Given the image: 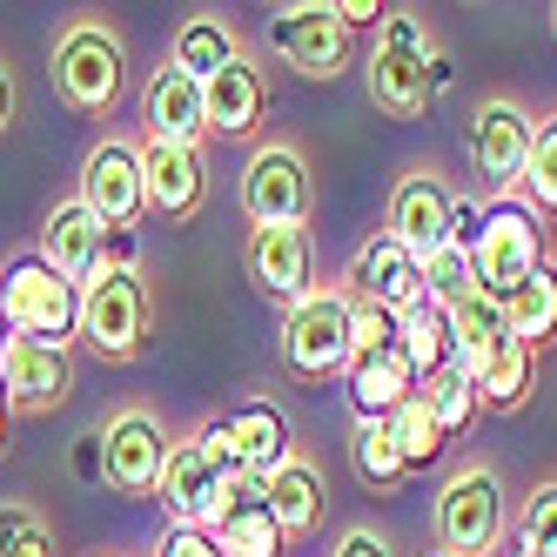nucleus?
I'll return each instance as SVG.
<instances>
[{"label": "nucleus", "mask_w": 557, "mask_h": 557, "mask_svg": "<svg viewBox=\"0 0 557 557\" xmlns=\"http://www.w3.org/2000/svg\"><path fill=\"white\" fill-rule=\"evenodd\" d=\"M363 82L370 101L389 114V122H423L430 101L450 88V61L436 48V27L417 8H389L376 27V48L363 61Z\"/></svg>", "instance_id": "f257e3e1"}, {"label": "nucleus", "mask_w": 557, "mask_h": 557, "mask_svg": "<svg viewBox=\"0 0 557 557\" xmlns=\"http://www.w3.org/2000/svg\"><path fill=\"white\" fill-rule=\"evenodd\" d=\"M430 537L436 557H497L510 537V504H504V476L470 457L444 476V491L430 504Z\"/></svg>", "instance_id": "f03ea898"}, {"label": "nucleus", "mask_w": 557, "mask_h": 557, "mask_svg": "<svg viewBox=\"0 0 557 557\" xmlns=\"http://www.w3.org/2000/svg\"><path fill=\"white\" fill-rule=\"evenodd\" d=\"M154 323V296H148V275L128 262H101L88 283H82V315H74V336H82L101 363H135L141 343Z\"/></svg>", "instance_id": "7ed1b4c3"}, {"label": "nucleus", "mask_w": 557, "mask_h": 557, "mask_svg": "<svg viewBox=\"0 0 557 557\" xmlns=\"http://www.w3.org/2000/svg\"><path fill=\"white\" fill-rule=\"evenodd\" d=\"M128 88V48L101 14H74L54 34V95L74 114H108Z\"/></svg>", "instance_id": "20e7f679"}, {"label": "nucleus", "mask_w": 557, "mask_h": 557, "mask_svg": "<svg viewBox=\"0 0 557 557\" xmlns=\"http://www.w3.org/2000/svg\"><path fill=\"white\" fill-rule=\"evenodd\" d=\"M349 323H356V296L343 283H315V296H302L289 315H283V370L302 376V383H323V376H343L349 370Z\"/></svg>", "instance_id": "39448f33"}, {"label": "nucleus", "mask_w": 557, "mask_h": 557, "mask_svg": "<svg viewBox=\"0 0 557 557\" xmlns=\"http://www.w3.org/2000/svg\"><path fill=\"white\" fill-rule=\"evenodd\" d=\"M74 315H82V289L61 283V275H54L41 256H34V249L0 269V323H8V336L67 349Z\"/></svg>", "instance_id": "423d86ee"}, {"label": "nucleus", "mask_w": 557, "mask_h": 557, "mask_svg": "<svg viewBox=\"0 0 557 557\" xmlns=\"http://www.w3.org/2000/svg\"><path fill=\"white\" fill-rule=\"evenodd\" d=\"M531 128H537V114L524 101H510V95H484L470 114V175L476 188L491 195V202H510L517 182H524V154H531Z\"/></svg>", "instance_id": "0eeeda50"}, {"label": "nucleus", "mask_w": 557, "mask_h": 557, "mask_svg": "<svg viewBox=\"0 0 557 557\" xmlns=\"http://www.w3.org/2000/svg\"><path fill=\"white\" fill-rule=\"evenodd\" d=\"M243 215L249 228H269V222H309L315 209V175H309V154L275 135V141H256L249 148V169H243Z\"/></svg>", "instance_id": "6e6552de"}, {"label": "nucleus", "mask_w": 557, "mask_h": 557, "mask_svg": "<svg viewBox=\"0 0 557 557\" xmlns=\"http://www.w3.org/2000/svg\"><path fill=\"white\" fill-rule=\"evenodd\" d=\"M349 41L356 34L336 21L330 0H289V8H269V54L309 74V82H336L349 67Z\"/></svg>", "instance_id": "1a4fd4ad"}, {"label": "nucleus", "mask_w": 557, "mask_h": 557, "mask_svg": "<svg viewBox=\"0 0 557 557\" xmlns=\"http://www.w3.org/2000/svg\"><path fill=\"white\" fill-rule=\"evenodd\" d=\"M550 262V243H544V222L517 202H491L484 209V243H476V256H470V269H476V289H491L497 302L524 283V275H537Z\"/></svg>", "instance_id": "9d476101"}, {"label": "nucleus", "mask_w": 557, "mask_h": 557, "mask_svg": "<svg viewBox=\"0 0 557 557\" xmlns=\"http://www.w3.org/2000/svg\"><path fill=\"white\" fill-rule=\"evenodd\" d=\"M343 289L356 296V302H370V309H383V315H396L404 323L410 309H423L430 302V289H423V262L396 243V235H363L356 243V256H349V269H343Z\"/></svg>", "instance_id": "9b49d317"}, {"label": "nucleus", "mask_w": 557, "mask_h": 557, "mask_svg": "<svg viewBox=\"0 0 557 557\" xmlns=\"http://www.w3.org/2000/svg\"><path fill=\"white\" fill-rule=\"evenodd\" d=\"M243 269H249V283H256L262 302L296 309L302 296H315V235H309V222H269V228H249Z\"/></svg>", "instance_id": "f8f14e48"}, {"label": "nucleus", "mask_w": 557, "mask_h": 557, "mask_svg": "<svg viewBox=\"0 0 557 557\" xmlns=\"http://www.w3.org/2000/svg\"><path fill=\"white\" fill-rule=\"evenodd\" d=\"M450 209H457V188L444 182V169L430 162H410L389 188V209H383V235H396L417 262L436 256L450 243Z\"/></svg>", "instance_id": "ddd939ff"}, {"label": "nucleus", "mask_w": 557, "mask_h": 557, "mask_svg": "<svg viewBox=\"0 0 557 557\" xmlns=\"http://www.w3.org/2000/svg\"><path fill=\"white\" fill-rule=\"evenodd\" d=\"M82 209L101 222V228H135L148 215V195H141V141H122V135H108L88 148V162H82Z\"/></svg>", "instance_id": "4468645a"}, {"label": "nucleus", "mask_w": 557, "mask_h": 557, "mask_svg": "<svg viewBox=\"0 0 557 557\" xmlns=\"http://www.w3.org/2000/svg\"><path fill=\"white\" fill-rule=\"evenodd\" d=\"M101 457H108V491L114 497H154L162 457H169V430L141 404H128V410H114L101 423Z\"/></svg>", "instance_id": "2eb2a0df"}, {"label": "nucleus", "mask_w": 557, "mask_h": 557, "mask_svg": "<svg viewBox=\"0 0 557 557\" xmlns=\"http://www.w3.org/2000/svg\"><path fill=\"white\" fill-rule=\"evenodd\" d=\"M228 476L209 463V450H202V436H175L169 444V457H162V484H154V497L169 504V517L175 524H195V531H209L215 517H222V504H228Z\"/></svg>", "instance_id": "dca6fc26"}, {"label": "nucleus", "mask_w": 557, "mask_h": 557, "mask_svg": "<svg viewBox=\"0 0 557 557\" xmlns=\"http://www.w3.org/2000/svg\"><path fill=\"white\" fill-rule=\"evenodd\" d=\"M141 195L154 222H195L209 202V162L182 141H141Z\"/></svg>", "instance_id": "f3484780"}, {"label": "nucleus", "mask_w": 557, "mask_h": 557, "mask_svg": "<svg viewBox=\"0 0 557 557\" xmlns=\"http://www.w3.org/2000/svg\"><path fill=\"white\" fill-rule=\"evenodd\" d=\"M0 389H8V404H14L21 417H48V410H61L67 389H74L67 349L8 336V349H0Z\"/></svg>", "instance_id": "a211bd4d"}, {"label": "nucleus", "mask_w": 557, "mask_h": 557, "mask_svg": "<svg viewBox=\"0 0 557 557\" xmlns=\"http://www.w3.org/2000/svg\"><path fill=\"white\" fill-rule=\"evenodd\" d=\"M228 444H235V463H243L249 484H269L275 470H283L296 457V430H289V410L269 404V396H256V404H235L222 417Z\"/></svg>", "instance_id": "6ab92c4d"}, {"label": "nucleus", "mask_w": 557, "mask_h": 557, "mask_svg": "<svg viewBox=\"0 0 557 557\" xmlns=\"http://www.w3.org/2000/svg\"><path fill=\"white\" fill-rule=\"evenodd\" d=\"M141 122H148V141L202 148L209 141V95H202V82H188L182 67H154L148 88H141Z\"/></svg>", "instance_id": "aec40b11"}, {"label": "nucleus", "mask_w": 557, "mask_h": 557, "mask_svg": "<svg viewBox=\"0 0 557 557\" xmlns=\"http://www.w3.org/2000/svg\"><path fill=\"white\" fill-rule=\"evenodd\" d=\"M202 95H209V135L249 141L262 128V114H269V74H262L256 54H235L222 74H209V82H202Z\"/></svg>", "instance_id": "412c9836"}, {"label": "nucleus", "mask_w": 557, "mask_h": 557, "mask_svg": "<svg viewBox=\"0 0 557 557\" xmlns=\"http://www.w3.org/2000/svg\"><path fill=\"white\" fill-rule=\"evenodd\" d=\"M101 243H108V228L82 209V195H74V202H54V209H48V222H41V249H34V256H41V262L61 275V283L82 289L88 275L101 269Z\"/></svg>", "instance_id": "4be33fe9"}, {"label": "nucleus", "mask_w": 557, "mask_h": 557, "mask_svg": "<svg viewBox=\"0 0 557 557\" xmlns=\"http://www.w3.org/2000/svg\"><path fill=\"white\" fill-rule=\"evenodd\" d=\"M343 383H349L356 423H389V410L417 396V370H410L404 343H389V349H376V356H356V363L343 370Z\"/></svg>", "instance_id": "5701e85b"}, {"label": "nucleus", "mask_w": 557, "mask_h": 557, "mask_svg": "<svg viewBox=\"0 0 557 557\" xmlns=\"http://www.w3.org/2000/svg\"><path fill=\"white\" fill-rule=\"evenodd\" d=\"M209 537H215V550L222 557H283V531H275V517H269V497H262V484H235L228 491V504H222V517L209 524Z\"/></svg>", "instance_id": "b1692460"}, {"label": "nucleus", "mask_w": 557, "mask_h": 557, "mask_svg": "<svg viewBox=\"0 0 557 557\" xmlns=\"http://www.w3.org/2000/svg\"><path fill=\"white\" fill-rule=\"evenodd\" d=\"M262 497H269V517H275L283 537H309L315 524H323V510H330V484H323V470H315L302 450L269 476Z\"/></svg>", "instance_id": "393cba45"}, {"label": "nucleus", "mask_w": 557, "mask_h": 557, "mask_svg": "<svg viewBox=\"0 0 557 557\" xmlns=\"http://www.w3.org/2000/svg\"><path fill=\"white\" fill-rule=\"evenodd\" d=\"M450 315V336H457V370L463 376H476L491 363V356L510 343V315H504V302L491 296V289H470L463 302H450L444 309Z\"/></svg>", "instance_id": "a878e982"}, {"label": "nucleus", "mask_w": 557, "mask_h": 557, "mask_svg": "<svg viewBox=\"0 0 557 557\" xmlns=\"http://www.w3.org/2000/svg\"><path fill=\"white\" fill-rule=\"evenodd\" d=\"M235 54H249V48H243V34H235V21H222V14H188L169 41V67H182L188 82H209Z\"/></svg>", "instance_id": "bb28decb"}, {"label": "nucleus", "mask_w": 557, "mask_h": 557, "mask_svg": "<svg viewBox=\"0 0 557 557\" xmlns=\"http://www.w3.org/2000/svg\"><path fill=\"white\" fill-rule=\"evenodd\" d=\"M504 315H510V336L524 349H550L557 343V256L504 296Z\"/></svg>", "instance_id": "cd10ccee"}, {"label": "nucleus", "mask_w": 557, "mask_h": 557, "mask_svg": "<svg viewBox=\"0 0 557 557\" xmlns=\"http://www.w3.org/2000/svg\"><path fill=\"white\" fill-rule=\"evenodd\" d=\"M470 383H476V404H484V410H497V417L524 410L531 404V383H537V349H524V343L510 336Z\"/></svg>", "instance_id": "c85d7f7f"}, {"label": "nucleus", "mask_w": 557, "mask_h": 557, "mask_svg": "<svg viewBox=\"0 0 557 557\" xmlns=\"http://www.w3.org/2000/svg\"><path fill=\"white\" fill-rule=\"evenodd\" d=\"M396 343H404V356H410V370H417V383L457 363V336H450V315L436 309V302L410 309L404 323H396Z\"/></svg>", "instance_id": "c756f323"}, {"label": "nucleus", "mask_w": 557, "mask_h": 557, "mask_svg": "<svg viewBox=\"0 0 557 557\" xmlns=\"http://www.w3.org/2000/svg\"><path fill=\"white\" fill-rule=\"evenodd\" d=\"M517 202H524L537 222H557V108L537 114V128H531V154H524Z\"/></svg>", "instance_id": "7c9ffc66"}, {"label": "nucleus", "mask_w": 557, "mask_h": 557, "mask_svg": "<svg viewBox=\"0 0 557 557\" xmlns=\"http://www.w3.org/2000/svg\"><path fill=\"white\" fill-rule=\"evenodd\" d=\"M417 396H423V410L436 417V430H444V444H450V436H463V430L476 423V410H484V404H476V383H470L457 363L436 370V376H423Z\"/></svg>", "instance_id": "2f4dec72"}, {"label": "nucleus", "mask_w": 557, "mask_h": 557, "mask_svg": "<svg viewBox=\"0 0 557 557\" xmlns=\"http://www.w3.org/2000/svg\"><path fill=\"white\" fill-rule=\"evenodd\" d=\"M383 430H389L396 457H404V476H410V470H430L436 457H444V430H436V417L423 410V396H410V404H396Z\"/></svg>", "instance_id": "473e14b6"}, {"label": "nucleus", "mask_w": 557, "mask_h": 557, "mask_svg": "<svg viewBox=\"0 0 557 557\" xmlns=\"http://www.w3.org/2000/svg\"><path fill=\"white\" fill-rule=\"evenodd\" d=\"M510 544L531 550V557H557V476L531 484V497L517 504V517H510Z\"/></svg>", "instance_id": "72a5a7b5"}, {"label": "nucleus", "mask_w": 557, "mask_h": 557, "mask_svg": "<svg viewBox=\"0 0 557 557\" xmlns=\"http://www.w3.org/2000/svg\"><path fill=\"white\" fill-rule=\"evenodd\" d=\"M349 457H356V476H363V484H376V491L404 484V457H396L383 423H356L349 430Z\"/></svg>", "instance_id": "f704fd0d"}, {"label": "nucleus", "mask_w": 557, "mask_h": 557, "mask_svg": "<svg viewBox=\"0 0 557 557\" xmlns=\"http://www.w3.org/2000/svg\"><path fill=\"white\" fill-rule=\"evenodd\" d=\"M423 289H430V302L436 309H450V302H463L470 289H476V269H470V256L463 249H436V256H423Z\"/></svg>", "instance_id": "c9c22d12"}, {"label": "nucleus", "mask_w": 557, "mask_h": 557, "mask_svg": "<svg viewBox=\"0 0 557 557\" xmlns=\"http://www.w3.org/2000/svg\"><path fill=\"white\" fill-rule=\"evenodd\" d=\"M0 557H61L54 531L27 504H0Z\"/></svg>", "instance_id": "e433bc0d"}, {"label": "nucleus", "mask_w": 557, "mask_h": 557, "mask_svg": "<svg viewBox=\"0 0 557 557\" xmlns=\"http://www.w3.org/2000/svg\"><path fill=\"white\" fill-rule=\"evenodd\" d=\"M389 343H396V315H383V309H370V302H356V323H349V363H356V356L389 349Z\"/></svg>", "instance_id": "4c0bfd02"}, {"label": "nucleus", "mask_w": 557, "mask_h": 557, "mask_svg": "<svg viewBox=\"0 0 557 557\" xmlns=\"http://www.w3.org/2000/svg\"><path fill=\"white\" fill-rule=\"evenodd\" d=\"M476 243H484V195H457V209H450V249L476 256Z\"/></svg>", "instance_id": "58836bf2"}, {"label": "nucleus", "mask_w": 557, "mask_h": 557, "mask_svg": "<svg viewBox=\"0 0 557 557\" xmlns=\"http://www.w3.org/2000/svg\"><path fill=\"white\" fill-rule=\"evenodd\" d=\"M154 557H222L209 531H195V524H169L162 544H154Z\"/></svg>", "instance_id": "ea45409f"}, {"label": "nucleus", "mask_w": 557, "mask_h": 557, "mask_svg": "<svg viewBox=\"0 0 557 557\" xmlns=\"http://www.w3.org/2000/svg\"><path fill=\"white\" fill-rule=\"evenodd\" d=\"M74 476H82V484H108V457H101V430H82L74 436Z\"/></svg>", "instance_id": "a19ab883"}, {"label": "nucleus", "mask_w": 557, "mask_h": 557, "mask_svg": "<svg viewBox=\"0 0 557 557\" xmlns=\"http://www.w3.org/2000/svg\"><path fill=\"white\" fill-rule=\"evenodd\" d=\"M330 557H396V550H389V537H383L376 524H349Z\"/></svg>", "instance_id": "79ce46f5"}, {"label": "nucleus", "mask_w": 557, "mask_h": 557, "mask_svg": "<svg viewBox=\"0 0 557 557\" xmlns=\"http://www.w3.org/2000/svg\"><path fill=\"white\" fill-rule=\"evenodd\" d=\"M330 8H336V21H343L349 34H356V27H370V34H376V27H383V14H389L383 0H330Z\"/></svg>", "instance_id": "37998d69"}, {"label": "nucleus", "mask_w": 557, "mask_h": 557, "mask_svg": "<svg viewBox=\"0 0 557 557\" xmlns=\"http://www.w3.org/2000/svg\"><path fill=\"white\" fill-rule=\"evenodd\" d=\"M21 122V82H14V61L0 54V135Z\"/></svg>", "instance_id": "c03bdc74"}, {"label": "nucleus", "mask_w": 557, "mask_h": 557, "mask_svg": "<svg viewBox=\"0 0 557 557\" xmlns=\"http://www.w3.org/2000/svg\"><path fill=\"white\" fill-rule=\"evenodd\" d=\"M8 423H14V404H8V389H0V457H8Z\"/></svg>", "instance_id": "a18cd8bd"}, {"label": "nucleus", "mask_w": 557, "mask_h": 557, "mask_svg": "<svg viewBox=\"0 0 557 557\" xmlns=\"http://www.w3.org/2000/svg\"><path fill=\"white\" fill-rule=\"evenodd\" d=\"M497 557H531V550H517V544H510V550H497Z\"/></svg>", "instance_id": "49530a36"}, {"label": "nucleus", "mask_w": 557, "mask_h": 557, "mask_svg": "<svg viewBox=\"0 0 557 557\" xmlns=\"http://www.w3.org/2000/svg\"><path fill=\"white\" fill-rule=\"evenodd\" d=\"M0 349H8V323H0Z\"/></svg>", "instance_id": "de8ad7c7"}, {"label": "nucleus", "mask_w": 557, "mask_h": 557, "mask_svg": "<svg viewBox=\"0 0 557 557\" xmlns=\"http://www.w3.org/2000/svg\"><path fill=\"white\" fill-rule=\"evenodd\" d=\"M550 27H557V8H550Z\"/></svg>", "instance_id": "09e8293b"}, {"label": "nucleus", "mask_w": 557, "mask_h": 557, "mask_svg": "<svg viewBox=\"0 0 557 557\" xmlns=\"http://www.w3.org/2000/svg\"><path fill=\"white\" fill-rule=\"evenodd\" d=\"M423 557H436V550H423Z\"/></svg>", "instance_id": "8fccbe9b"}]
</instances>
